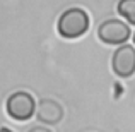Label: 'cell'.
I'll return each instance as SVG.
<instances>
[{"label": "cell", "instance_id": "obj_1", "mask_svg": "<svg viewBox=\"0 0 135 132\" xmlns=\"http://www.w3.org/2000/svg\"><path fill=\"white\" fill-rule=\"evenodd\" d=\"M56 29L63 38H69V40L79 38L82 34H86L87 29H89V16L84 9H79V7L67 9L58 17Z\"/></svg>", "mask_w": 135, "mask_h": 132}, {"label": "cell", "instance_id": "obj_6", "mask_svg": "<svg viewBox=\"0 0 135 132\" xmlns=\"http://www.w3.org/2000/svg\"><path fill=\"white\" fill-rule=\"evenodd\" d=\"M116 10L130 24H135V0H120L116 5Z\"/></svg>", "mask_w": 135, "mask_h": 132}, {"label": "cell", "instance_id": "obj_5", "mask_svg": "<svg viewBox=\"0 0 135 132\" xmlns=\"http://www.w3.org/2000/svg\"><path fill=\"white\" fill-rule=\"evenodd\" d=\"M63 117V108L58 101L55 99H41L38 105V120L46 124V125H55L62 120Z\"/></svg>", "mask_w": 135, "mask_h": 132}, {"label": "cell", "instance_id": "obj_8", "mask_svg": "<svg viewBox=\"0 0 135 132\" xmlns=\"http://www.w3.org/2000/svg\"><path fill=\"white\" fill-rule=\"evenodd\" d=\"M133 43H135V34H133Z\"/></svg>", "mask_w": 135, "mask_h": 132}, {"label": "cell", "instance_id": "obj_7", "mask_svg": "<svg viewBox=\"0 0 135 132\" xmlns=\"http://www.w3.org/2000/svg\"><path fill=\"white\" fill-rule=\"evenodd\" d=\"M29 132H51V130L46 127H33V129H29Z\"/></svg>", "mask_w": 135, "mask_h": 132}, {"label": "cell", "instance_id": "obj_4", "mask_svg": "<svg viewBox=\"0 0 135 132\" xmlns=\"http://www.w3.org/2000/svg\"><path fill=\"white\" fill-rule=\"evenodd\" d=\"M111 67L118 77H132L135 74V48L132 45L118 46L113 53Z\"/></svg>", "mask_w": 135, "mask_h": 132}, {"label": "cell", "instance_id": "obj_2", "mask_svg": "<svg viewBox=\"0 0 135 132\" xmlns=\"http://www.w3.org/2000/svg\"><path fill=\"white\" fill-rule=\"evenodd\" d=\"M7 113H9L12 119L16 120H29L31 117L34 115V108H36V103H34V98L26 91H16L9 96L7 99Z\"/></svg>", "mask_w": 135, "mask_h": 132}, {"label": "cell", "instance_id": "obj_3", "mask_svg": "<svg viewBox=\"0 0 135 132\" xmlns=\"http://www.w3.org/2000/svg\"><path fill=\"white\" fill-rule=\"evenodd\" d=\"M98 38L104 45H125L130 38V28L120 19H108L98 28Z\"/></svg>", "mask_w": 135, "mask_h": 132}]
</instances>
